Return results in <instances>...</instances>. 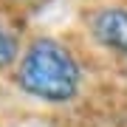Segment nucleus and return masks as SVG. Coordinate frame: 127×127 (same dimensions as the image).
Masks as SVG:
<instances>
[{"mask_svg":"<svg viewBox=\"0 0 127 127\" xmlns=\"http://www.w3.org/2000/svg\"><path fill=\"white\" fill-rule=\"evenodd\" d=\"M20 91L48 104H65L76 99L82 71L71 51L57 40H34L20 57L17 68Z\"/></svg>","mask_w":127,"mask_h":127,"instance_id":"1","label":"nucleus"},{"mask_svg":"<svg viewBox=\"0 0 127 127\" xmlns=\"http://www.w3.org/2000/svg\"><path fill=\"white\" fill-rule=\"evenodd\" d=\"M93 37L102 45L127 54V11L124 9H104L93 20Z\"/></svg>","mask_w":127,"mask_h":127,"instance_id":"2","label":"nucleus"},{"mask_svg":"<svg viewBox=\"0 0 127 127\" xmlns=\"http://www.w3.org/2000/svg\"><path fill=\"white\" fill-rule=\"evenodd\" d=\"M17 54H20V42H17V37H14L9 28L0 26V68L11 65L14 59H17Z\"/></svg>","mask_w":127,"mask_h":127,"instance_id":"3","label":"nucleus"}]
</instances>
